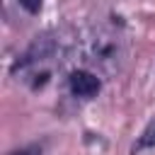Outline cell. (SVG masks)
<instances>
[{
    "mask_svg": "<svg viewBox=\"0 0 155 155\" xmlns=\"http://www.w3.org/2000/svg\"><path fill=\"white\" fill-rule=\"evenodd\" d=\"M68 85H70V92L75 97H85V99L87 97H94L99 92V87H102L99 78L92 75L90 70H73L70 78H68Z\"/></svg>",
    "mask_w": 155,
    "mask_h": 155,
    "instance_id": "obj_1",
    "label": "cell"
},
{
    "mask_svg": "<svg viewBox=\"0 0 155 155\" xmlns=\"http://www.w3.org/2000/svg\"><path fill=\"white\" fill-rule=\"evenodd\" d=\"M53 51V41L51 39H46V36H41V39H36L19 58H17V63L12 65V73H17V70H22V68H27L29 63H34V61H44L48 53Z\"/></svg>",
    "mask_w": 155,
    "mask_h": 155,
    "instance_id": "obj_2",
    "label": "cell"
},
{
    "mask_svg": "<svg viewBox=\"0 0 155 155\" xmlns=\"http://www.w3.org/2000/svg\"><path fill=\"white\" fill-rule=\"evenodd\" d=\"M148 148H155V119L143 128V133H140L138 140L133 143L131 153H140V150H148Z\"/></svg>",
    "mask_w": 155,
    "mask_h": 155,
    "instance_id": "obj_3",
    "label": "cell"
},
{
    "mask_svg": "<svg viewBox=\"0 0 155 155\" xmlns=\"http://www.w3.org/2000/svg\"><path fill=\"white\" fill-rule=\"evenodd\" d=\"M19 5L29 12V15H36L41 10V0H19Z\"/></svg>",
    "mask_w": 155,
    "mask_h": 155,
    "instance_id": "obj_4",
    "label": "cell"
},
{
    "mask_svg": "<svg viewBox=\"0 0 155 155\" xmlns=\"http://www.w3.org/2000/svg\"><path fill=\"white\" fill-rule=\"evenodd\" d=\"M7 155H41V148L39 145H27V148H19V150H12Z\"/></svg>",
    "mask_w": 155,
    "mask_h": 155,
    "instance_id": "obj_5",
    "label": "cell"
}]
</instances>
